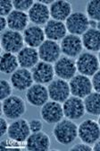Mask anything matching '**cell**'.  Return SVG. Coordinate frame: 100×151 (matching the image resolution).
Segmentation results:
<instances>
[{"mask_svg": "<svg viewBox=\"0 0 100 151\" xmlns=\"http://www.w3.org/2000/svg\"><path fill=\"white\" fill-rule=\"evenodd\" d=\"M10 81L13 87L17 91H27L34 82L31 71L23 68L14 71L11 76Z\"/></svg>", "mask_w": 100, "mask_h": 151, "instance_id": "17", "label": "cell"}, {"mask_svg": "<svg viewBox=\"0 0 100 151\" xmlns=\"http://www.w3.org/2000/svg\"><path fill=\"white\" fill-rule=\"evenodd\" d=\"M19 65L23 68H32L39 61L38 51L35 48L24 47L17 54Z\"/></svg>", "mask_w": 100, "mask_h": 151, "instance_id": "23", "label": "cell"}, {"mask_svg": "<svg viewBox=\"0 0 100 151\" xmlns=\"http://www.w3.org/2000/svg\"><path fill=\"white\" fill-rule=\"evenodd\" d=\"M8 128H9V125L6 120L5 118L0 119V136L3 137L5 134H6L8 131Z\"/></svg>", "mask_w": 100, "mask_h": 151, "instance_id": "35", "label": "cell"}, {"mask_svg": "<svg viewBox=\"0 0 100 151\" xmlns=\"http://www.w3.org/2000/svg\"><path fill=\"white\" fill-rule=\"evenodd\" d=\"M6 27H8L7 19L6 17L1 16V18H0V30H1V32H3L6 30Z\"/></svg>", "mask_w": 100, "mask_h": 151, "instance_id": "36", "label": "cell"}, {"mask_svg": "<svg viewBox=\"0 0 100 151\" xmlns=\"http://www.w3.org/2000/svg\"><path fill=\"white\" fill-rule=\"evenodd\" d=\"M45 32L44 30L38 25H30L28 26L23 31V39L24 42L28 47L36 48L39 47L45 42Z\"/></svg>", "mask_w": 100, "mask_h": 151, "instance_id": "21", "label": "cell"}, {"mask_svg": "<svg viewBox=\"0 0 100 151\" xmlns=\"http://www.w3.org/2000/svg\"><path fill=\"white\" fill-rule=\"evenodd\" d=\"M2 111L7 119L17 120L25 113L26 104L22 97L11 96L2 101Z\"/></svg>", "mask_w": 100, "mask_h": 151, "instance_id": "2", "label": "cell"}, {"mask_svg": "<svg viewBox=\"0 0 100 151\" xmlns=\"http://www.w3.org/2000/svg\"><path fill=\"white\" fill-rule=\"evenodd\" d=\"M78 137L89 145L96 143L100 139V127L94 120H85L78 126Z\"/></svg>", "mask_w": 100, "mask_h": 151, "instance_id": "4", "label": "cell"}, {"mask_svg": "<svg viewBox=\"0 0 100 151\" xmlns=\"http://www.w3.org/2000/svg\"><path fill=\"white\" fill-rule=\"evenodd\" d=\"M24 43L23 35H22L20 32L6 30L2 33L1 46L5 52L13 54L18 53L24 48Z\"/></svg>", "mask_w": 100, "mask_h": 151, "instance_id": "3", "label": "cell"}, {"mask_svg": "<svg viewBox=\"0 0 100 151\" xmlns=\"http://www.w3.org/2000/svg\"><path fill=\"white\" fill-rule=\"evenodd\" d=\"M96 29H97L98 31H100V21H99V22H97V25H96Z\"/></svg>", "mask_w": 100, "mask_h": 151, "instance_id": "40", "label": "cell"}, {"mask_svg": "<svg viewBox=\"0 0 100 151\" xmlns=\"http://www.w3.org/2000/svg\"><path fill=\"white\" fill-rule=\"evenodd\" d=\"M63 110L65 116L72 121H76L82 118L86 113L83 100L76 96L69 97L64 103Z\"/></svg>", "mask_w": 100, "mask_h": 151, "instance_id": "10", "label": "cell"}, {"mask_svg": "<svg viewBox=\"0 0 100 151\" xmlns=\"http://www.w3.org/2000/svg\"><path fill=\"white\" fill-rule=\"evenodd\" d=\"M26 99L27 102L32 106L42 107L49 98L48 90L42 84H33L26 91Z\"/></svg>", "mask_w": 100, "mask_h": 151, "instance_id": "13", "label": "cell"}, {"mask_svg": "<svg viewBox=\"0 0 100 151\" xmlns=\"http://www.w3.org/2000/svg\"><path fill=\"white\" fill-rule=\"evenodd\" d=\"M77 71L83 76H93L99 69V61L97 57L90 52H83L77 58Z\"/></svg>", "mask_w": 100, "mask_h": 151, "instance_id": "6", "label": "cell"}, {"mask_svg": "<svg viewBox=\"0 0 100 151\" xmlns=\"http://www.w3.org/2000/svg\"><path fill=\"white\" fill-rule=\"evenodd\" d=\"M49 98L57 103H65L71 94L70 86L66 80L57 78L54 79L48 86Z\"/></svg>", "mask_w": 100, "mask_h": 151, "instance_id": "8", "label": "cell"}, {"mask_svg": "<svg viewBox=\"0 0 100 151\" xmlns=\"http://www.w3.org/2000/svg\"><path fill=\"white\" fill-rule=\"evenodd\" d=\"M30 134V123L24 119H17L9 125L7 131L9 139L15 142H26Z\"/></svg>", "mask_w": 100, "mask_h": 151, "instance_id": "11", "label": "cell"}, {"mask_svg": "<svg viewBox=\"0 0 100 151\" xmlns=\"http://www.w3.org/2000/svg\"><path fill=\"white\" fill-rule=\"evenodd\" d=\"M67 28L63 22L56 21L54 19L49 20L44 27V32L48 40L57 42L58 40H63L67 35Z\"/></svg>", "mask_w": 100, "mask_h": 151, "instance_id": "20", "label": "cell"}, {"mask_svg": "<svg viewBox=\"0 0 100 151\" xmlns=\"http://www.w3.org/2000/svg\"><path fill=\"white\" fill-rule=\"evenodd\" d=\"M88 17L89 19L99 22L100 21V0H91L89 1L86 6Z\"/></svg>", "mask_w": 100, "mask_h": 151, "instance_id": "28", "label": "cell"}, {"mask_svg": "<svg viewBox=\"0 0 100 151\" xmlns=\"http://www.w3.org/2000/svg\"><path fill=\"white\" fill-rule=\"evenodd\" d=\"M29 123H30V129L31 133H34V132H39L43 129V122L40 120L34 119V120H31Z\"/></svg>", "mask_w": 100, "mask_h": 151, "instance_id": "32", "label": "cell"}, {"mask_svg": "<svg viewBox=\"0 0 100 151\" xmlns=\"http://www.w3.org/2000/svg\"><path fill=\"white\" fill-rule=\"evenodd\" d=\"M7 24L9 30L22 32L28 27L29 24V16L28 14L22 11L13 10L7 17Z\"/></svg>", "mask_w": 100, "mask_h": 151, "instance_id": "24", "label": "cell"}, {"mask_svg": "<svg viewBox=\"0 0 100 151\" xmlns=\"http://www.w3.org/2000/svg\"><path fill=\"white\" fill-rule=\"evenodd\" d=\"M60 47H61V51L65 54V56L73 59L82 53L83 44L82 38H79V36L68 34L61 41Z\"/></svg>", "mask_w": 100, "mask_h": 151, "instance_id": "15", "label": "cell"}, {"mask_svg": "<svg viewBox=\"0 0 100 151\" xmlns=\"http://www.w3.org/2000/svg\"><path fill=\"white\" fill-rule=\"evenodd\" d=\"M40 3H42V4H44V5H46V6H48V5H52L53 4V0H48V1H46V0H41V1H39Z\"/></svg>", "mask_w": 100, "mask_h": 151, "instance_id": "39", "label": "cell"}, {"mask_svg": "<svg viewBox=\"0 0 100 151\" xmlns=\"http://www.w3.org/2000/svg\"><path fill=\"white\" fill-rule=\"evenodd\" d=\"M96 25H97V22L93 20V19H89V29H96Z\"/></svg>", "mask_w": 100, "mask_h": 151, "instance_id": "37", "label": "cell"}, {"mask_svg": "<svg viewBox=\"0 0 100 151\" xmlns=\"http://www.w3.org/2000/svg\"><path fill=\"white\" fill-rule=\"evenodd\" d=\"M93 150H95V151H100V140L99 139L96 143H94Z\"/></svg>", "mask_w": 100, "mask_h": 151, "instance_id": "38", "label": "cell"}, {"mask_svg": "<svg viewBox=\"0 0 100 151\" xmlns=\"http://www.w3.org/2000/svg\"><path fill=\"white\" fill-rule=\"evenodd\" d=\"M97 123H98V125H99V127H100V115L98 116V120H97Z\"/></svg>", "mask_w": 100, "mask_h": 151, "instance_id": "42", "label": "cell"}, {"mask_svg": "<svg viewBox=\"0 0 100 151\" xmlns=\"http://www.w3.org/2000/svg\"><path fill=\"white\" fill-rule=\"evenodd\" d=\"M0 8H1V11H0L1 16H8L13 11V1H11V0H3V1L0 2Z\"/></svg>", "mask_w": 100, "mask_h": 151, "instance_id": "31", "label": "cell"}, {"mask_svg": "<svg viewBox=\"0 0 100 151\" xmlns=\"http://www.w3.org/2000/svg\"><path fill=\"white\" fill-rule=\"evenodd\" d=\"M39 60L48 63H55L58 60L61 55V47L60 45L51 40H46L40 46L38 47Z\"/></svg>", "mask_w": 100, "mask_h": 151, "instance_id": "16", "label": "cell"}, {"mask_svg": "<svg viewBox=\"0 0 100 151\" xmlns=\"http://www.w3.org/2000/svg\"><path fill=\"white\" fill-rule=\"evenodd\" d=\"M55 74L58 78L71 80L77 72L76 62L69 57H60L54 65Z\"/></svg>", "mask_w": 100, "mask_h": 151, "instance_id": "9", "label": "cell"}, {"mask_svg": "<svg viewBox=\"0 0 100 151\" xmlns=\"http://www.w3.org/2000/svg\"><path fill=\"white\" fill-rule=\"evenodd\" d=\"M28 16L31 23L35 25L46 24L50 20L49 7L39 1L35 2L28 12Z\"/></svg>", "mask_w": 100, "mask_h": 151, "instance_id": "19", "label": "cell"}, {"mask_svg": "<svg viewBox=\"0 0 100 151\" xmlns=\"http://www.w3.org/2000/svg\"><path fill=\"white\" fill-rule=\"evenodd\" d=\"M34 3L35 2L32 1V0H14V1H13L14 10L22 12H29V10L31 8Z\"/></svg>", "mask_w": 100, "mask_h": 151, "instance_id": "30", "label": "cell"}, {"mask_svg": "<svg viewBox=\"0 0 100 151\" xmlns=\"http://www.w3.org/2000/svg\"><path fill=\"white\" fill-rule=\"evenodd\" d=\"M70 90L72 96L79 98H85L92 93L93 86L89 77L83 75H75L69 82Z\"/></svg>", "mask_w": 100, "mask_h": 151, "instance_id": "7", "label": "cell"}, {"mask_svg": "<svg viewBox=\"0 0 100 151\" xmlns=\"http://www.w3.org/2000/svg\"><path fill=\"white\" fill-rule=\"evenodd\" d=\"M50 146V138L43 131L31 133L26 140V148L30 151H48Z\"/></svg>", "mask_w": 100, "mask_h": 151, "instance_id": "18", "label": "cell"}, {"mask_svg": "<svg viewBox=\"0 0 100 151\" xmlns=\"http://www.w3.org/2000/svg\"><path fill=\"white\" fill-rule=\"evenodd\" d=\"M50 16L52 19L60 22L66 21V19L72 14V5L65 0H56L49 7Z\"/></svg>", "mask_w": 100, "mask_h": 151, "instance_id": "22", "label": "cell"}, {"mask_svg": "<svg viewBox=\"0 0 100 151\" xmlns=\"http://www.w3.org/2000/svg\"><path fill=\"white\" fill-rule=\"evenodd\" d=\"M82 41L83 47L89 51H100V31L89 29L82 34Z\"/></svg>", "mask_w": 100, "mask_h": 151, "instance_id": "25", "label": "cell"}, {"mask_svg": "<svg viewBox=\"0 0 100 151\" xmlns=\"http://www.w3.org/2000/svg\"><path fill=\"white\" fill-rule=\"evenodd\" d=\"M13 86L6 79H2L0 82V98L1 100H5L7 97L12 96L13 92Z\"/></svg>", "mask_w": 100, "mask_h": 151, "instance_id": "29", "label": "cell"}, {"mask_svg": "<svg viewBox=\"0 0 100 151\" xmlns=\"http://www.w3.org/2000/svg\"><path fill=\"white\" fill-rule=\"evenodd\" d=\"M86 112L90 115H100V93L92 92L83 100Z\"/></svg>", "mask_w": 100, "mask_h": 151, "instance_id": "27", "label": "cell"}, {"mask_svg": "<svg viewBox=\"0 0 100 151\" xmlns=\"http://www.w3.org/2000/svg\"><path fill=\"white\" fill-rule=\"evenodd\" d=\"M65 26L70 34L73 35H82L89 29V17L87 14L82 12H74L66 19Z\"/></svg>", "mask_w": 100, "mask_h": 151, "instance_id": "5", "label": "cell"}, {"mask_svg": "<svg viewBox=\"0 0 100 151\" xmlns=\"http://www.w3.org/2000/svg\"><path fill=\"white\" fill-rule=\"evenodd\" d=\"M97 59H98V61H99V64H100V51L98 53V56H97Z\"/></svg>", "mask_w": 100, "mask_h": 151, "instance_id": "41", "label": "cell"}, {"mask_svg": "<svg viewBox=\"0 0 100 151\" xmlns=\"http://www.w3.org/2000/svg\"><path fill=\"white\" fill-rule=\"evenodd\" d=\"M70 150H73V151H79V150H83V151H91V150H93V147H90V145L82 142V143L75 144L74 146H72V147H71Z\"/></svg>", "mask_w": 100, "mask_h": 151, "instance_id": "34", "label": "cell"}, {"mask_svg": "<svg viewBox=\"0 0 100 151\" xmlns=\"http://www.w3.org/2000/svg\"><path fill=\"white\" fill-rule=\"evenodd\" d=\"M0 65H1V72L4 74H13L18 69L19 62L17 56L13 53L4 52L0 59Z\"/></svg>", "mask_w": 100, "mask_h": 151, "instance_id": "26", "label": "cell"}, {"mask_svg": "<svg viewBox=\"0 0 100 151\" xmlns=\"http://www.w3.org/2000/svg\"><path fill=\"white\" fill-rule=\"evenodd\" d=\"M91 82H92L93 89L95 90V92L100 93V69H98L92 76Z\"/></svg>", "mask_w": 100, "mask_h": 151, "instance_id": "33", "label": "cell"}, {"mask_svg": "<svg viewBox=\"0 0 100 151\" xmlns=\"http://www.w3.org/2000/svg\"><path fill=\"white\" fill-rule=\"evenodd\" d=\"M42 120L48 124H55L63 120L65 114L63 105L55 101H48L40 110Z\"/></svg>", "mask_w": 100, "mask_h": 151, "instance_id": "12", "label": "cell"}, {"mask_svg": "<svg viewBox=\"0 0 100 151\" xmlns=\"http://www.w3.org/2000/svg\"><path fill=\"white\" fill-rule=\"evenodd\" d=\"M53 135L56 142L62 145L72 143L78 137V125L72 120H61L55 124Z\"/></svg>", "mask_w": 100, "mask_h": 151, "instance_id": "1", "label": "cell"}, {"mask_svg": "<svg viewBox=\"0 0 100 151\" xmlns=\"http://www.w3.org/2000/svg\"><path fill=\"white\" fill-rule=\"evenodd\" d=\"M31 74L34 82L38 84H49L54 80L55 69L51 63L45 61H39L31 69Z\"/></svg>", "mask_w": 100, "mask_h": 151, "instance_id": "14", "label": "cell"}]
</instances>
